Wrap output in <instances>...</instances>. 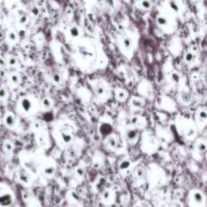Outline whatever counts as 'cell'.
<instances>
[{"mask_svg": "<svg viewBox=\"0 0 207 207\" xmlns=\"http://www.w3.org/2000/svg\"><path fill=\"white\" fill-rule=\"evenodd\" d=\"M58 130V134L55 135L57 142H61L60 144L63 145L65 147H68L73 142V138H74V129L72 126H70L68 123L63 124L60 126L59 128H55Z\"/></svg>", "mask_w": 207, "mask_h": 207, "instance_id": "1", "label": "cell"}, {"mask_svg": "<svg viewBox=\"0 0 207 207\" xmlns=\"http://www.w3.org/2000/svg\"><path fill=\"white\" fill-rule=\"evenodd\" d=\"M188 204L190 207L206 206V196L204 193L198 189H193L188 195Z\"/></svg>", "mask_w": 207, "mask_h": 207, "instance_id": "2", "label": "cell"}, {"mask_svg": "<svg viewBox=\"0 0 207 207\" xmlns=\"http://www.w3.org/2000/svg\"><path fill=\"white\" fill-rule=\"evenodd\" d=\"M9 38L12 41H15L16 38H17V37H16V33L14 32H11L9 33Z\"/></svg>", "mask_w": 207, "mask_h": 207, "instance_id": "30", "label": "cell"}, {"mask_svg": "<svg viewBox=\"0 0 207 207\" xmlns=\"http://www.w3.org/2000/svg\"><path fill=\"white\" fill-rule=\"evenodd\" d=\"M27 20H28V18H27L25 16H24L21 17V20H20V22L22 23V24H24V23L27 22Z\"/></svg>", "mask_w": 207, "mask_h": 207, "instance_id": "33", "label": "cell"}, {"mask_svg": "<svg viewBox=\"0 0 207 207\" xmlns=\"http://www.w3.org/2000/svg\"><path fill=\"white\" fill-rule=\"evenodd\" d=\"M82 151V145L78 143H71L68 146L66 151V158L69 160H75L79 156Z\"/></svg>", "mask_w": 207, "mask_h": 207, "instance_id": "5", "label": "cell"}, {"mask_svg": "<svg viewBox=\"0 0 207 207\" xmlns=\"http://www.w3.org/2000/svg\"><path fill=\"white\" fill-rule=\"evenodd\" d=\"M11 80L14 84H18L19 83V77L18 75H13L11 77Z\"/></svg>", "mask_w": 207, "mask_h": 207, "instance_id": "28", "label": "cell"}, {"mask_svg": "<svg viewBox=\"0 0 207 207\" xmlns=\"http://www.w3.org/2000/svg\"><path fill=\"white\" fill-rule=\"evenodd\" d=\"M32 12L33 13L34 15H37L38 13H39V10L35 6V7H33V10H32Z\"/></svg>", "mask_w": 207, "mask_h": 207, "instance_id": "34", "label": "cell"}, {"mask_svg": "<svg viewBox=\"0 0 207 207\" xmlns=\"http://www.w3.org/2000/svg\"><path fill=\"white\" fill-rule=\"evenodd\" d=\"M19 179L20 182L24 185H29L31 182V177L29 176V174L25 170H20L19 172Z\"/></svg>", "mask_w": 207, "mask_h": 207, "instance_id": "13", "label": "cell"}, {"mask_svg": "<svg viewBox=\"0 0 207 207\" xmlns=\"http://www.w3.org/2000/svg\"><path fill=\"white\" fill-rule=\"evenodd\" d=\"M69 34L73 38H77L80 35V30L78 26H72L69 28Z\"/></svg>", "mask_w": 207, "mask_h": 207, "instance_id": "19", "label": "cell"}, {"mask_svg": "<svg viewBox=\"0 0 207 207\" xmlns=\"http://www.w3.org/2000/svg\"><path fill=\"white\" fill-rule=\"evenodd\" d=\"M13 201L14 197L11 191L4 187H0V206H9L12 204Z\"/></svg>", "mask_w": 207, "mask_h": 207, "instance_id": "4", "label": "cell"}, {"mask_svg": "<svg viewBox=\"0 0 207 207\" xmlns=\"http://www.w3.org/2000/svg\"><path fill=\"white\" fill-rule=\"evenodd\" d=\"M156 23L163 30H165V28H167V25L169 24V19L163 14H159L156 17Z\"/></svg>", "mask_w": 207, "mask_h": 207, "instance_id": "10", "label": "cell"}, {"mask_svg": "<svg viewBox=\"0 0 207 207\" xmlns=\"http://www.w3.org/2000/svg\"><path fill=\"white\" fill-rule=\"evenodd\" d=\"M171 77H172V80L175 82V83H178V82L180 81V75H179V74H178L177 72H173L172 74Z\"/></svg>", "mask_w": 207, "mask_h": 207, "instance_id": "27", "label": "cell"}, {"mask_svg": "<svg viewBox=\"0 0 207 207\" xmlns=\"http://www.w3.org/2000/svg\"><path fill=\"white\" fill-rule=\"evenodd\" d=\"M106 144L109 147V148H111L112 150L116 149L118 144V141H117V138L115 135H109L106 138Z\"/></svg>", "mask_w": 207, "mask_h": 207, "instance_id": "14", "label": "cell"}, {"mask_svg": "<svg viewBox=\"0 0 207 207\" xmlns=\"http://www.w3.org/2000/svg\"><path fill=\"white\" fill-rule=\"evenodd\" d=\"M135 207H151V205L149 204V203H147V202H145V201H142V202H140V203H138V204L136 205Z\"/></svg>", "mask_w": 207, "mask_h": 207, "instance_id": "29", "label": "cell"}, {"mask_svg": "<svg viewBox=\"0 0 207 207\" xmlns=\"http://www.w3.org/2000/svg\"><path fill=\"white\" fill-rule=\"evenodd\" d=\"M101 198L103 199V201L104 202H106L107 204H111L113 202V192L111 191L110 189H105L104 190L102 194H101Z\"/></svg>", "mask_w": 207, "mask_h": 207, "instance_id": "15", "label": "cell"}, {"mask_svg": "<svg viewBox=\"0 0 207 207\" xmlns=\"http://www.w3.org/2000/svg\"><path fill=\"white\" fill-rule=\"evenodd\" d=\"M41 106L44 108L45 109H50L52 107V102L50 98L45 97L41 101Z\"/></svg>", "mask_w": 207, "mask_h": 207, "instance_id": "22", "label": "cell"}, {"mask_svg": "<svg viewBox=\"0 0 207 207\" xmlns=\"http://www.w3.org/2000/svg\"><path fill=\"white\" fill-rule=\"evenodd\" d=\"M115 96L116 99L120 102H124L128 98V92L126 90L122 88H116L115 90Z\"/></svg>", "mask_w": 207, "mask_h": 207, "instance_id": "11", "label": "cell"}, {"mask_svg": "<svg viewBox=\"0 0 207 207\" xmlns=\"http://www.w3.org/2000/svg\"><path fill=\"white\" fill-rule=\"evenodd\" d=\"M34 102L30 97H24L19 102L20 109L25 113H30L34 109Z\"/></svg>", "mask_w": 207, "mask_h": 207, "instance_id": "7", "label": "cell"}, {"mask_svg": "<svg viewBox=\"0 0 207 207\" xmlns=\"http://www.w3.org/2000/svg\"><path fill=\"white\" fill-rule=\"evenodd\" d=\"M119 46L126 52L131 51V49L133 47V41L132 39L128 36L124 35L119 39Z\"/></svg>", "mask_w": 207, "mask_h": 207, "instance_id": "8", "label": "cell"}, {"mask_svg": "<svg viewBox=\"0 0 207 207\" xmlns=\"http://www.w3.org/2000/svg\"><path fill=\"white\" fill-rule=\"evenodd\" d=\"M197 146V150H198L199 152H205L206 151V142L205 141H201L198 142V143L196 144Z\"/></svg>", "mask_w": 207, "mask_h": 207, "instance_id": "23", "label": "cell"}, {"mask_svg": "<svg viewBox=\"0 0 207 207\" xmlns=\"http://www.w3.org/2000/svg\"><path fill=\"white\" fill-rule=\"evenodd\" d=\"M84 170H83V168L82 167H76L75 173L78 177L82 178V177L83 176V175H84Z\"/></svg>", "mask_w": 207, "mask_h": 207, "instance_id": "26", "label": "cell"}, {"mask_svg": "<svg viewBox=\"0 0 207 207\" xmlns=\"http://www.w3.org/2000/svg\"><path fill=\"white\" fill-rule=\"evenodd\" d=\"M138 128L134 127V128H129V129H127L126 132V138L128 139V141L129 142H136L137 139H138Z\"/></svg>", "mask_w": 207, "mask_h": 207, "instance_id": "9", "label": "cell"}, {"mask_svg": "<svg viewBox=\"0 0 207 207\" xmlns=\"http://www.w3.org/2000/svg\"><path fill=\"white\" fill-rule=\"evenodd\" d=\"M130 104L136 109H141L145 105V100L140 97H133L130 100Z\"/></svg>", "mask_w": 207, "mask_h": 207, "instance_id": "16", "label": "cell"}, {"mask_svg": "<svg viewBox=\"0 0 207 207\" xmlns=\"http://www.w3.org/2000/svg\"><path fill=\"white\" fill-rule=\"evenodd\" d=\"M93 91H94L96 97L98 98L100 101H105L108 98L109 95V88L108 85L105 84L102 80H97L96 83L93 85Z\"/></svg>", "mask_w": 207, "mask_h": 207, "instance_id": "3", "label": "cell"}, {"mask_svg": "<svg viewBox=\"0 0 207 207\" xmlns=\"http://www.w3.org/2000/svg\"><path fill=\"white\" fill-rule=\"evenodd\" d=\"M55 171H56L55 165L52 164V163H50V164H47L46 166L45 167L44 169H43V172H44L45 176H48V177H51V176H53L54 175Z\"/></svg>", "mask_w": 207, "mask_h": 207, "instance_id": "17", "label": "cell"}, {"mask_svg": "<svg viewBox=\"0 0 207 207\" xmlns=\"http://www.w3.org/2000/svg\"><path fill=\"white\" fill-rule=\"evenodd\" d=\"M132 167V162L129 160H121L119 163L118 167H119V171L121 172H128Z\"/></svg>", "mask_w": 207, "mask_h": 207, "instance_id": "12", "label": "cell"}, {"mask_svg": "<svg viewBox=\"0 0 207 207\" xmlns=\"http://www.w3.org/2000/svg\"><path fill=\"white\" fill-rule=\"evenodd\" d=\"M0 93H2V95H0V98H2V99H3V98L6 97V91L5 89H3V88H1L0 89Z\"/></svg>", "mask_w": 207, "mask_h": 207, "instance_id": "31", "label": "cell"}, {"mask_svg": "<svg viewBox=\"0 0 207 207\" xmlns=\"http://www.w3.org/2000/svg\"><path fill=\"white\" fill-rule=\"evenodd\" d=\"M68 207H79V205H78V202H73V201H70L69 204V206Z\"/></svg>", "mask_w": 207, "mask_h": 207, "instance_id": "32", "label": "cell"}, {"mask_svg": "<svg viewBox=\"0 0 207 207\" xmlns=\"http://www.w3.org/2000/svg\"><path fill=\"white\" fill-rule=\"evenodd\" d=\"M134 175L135 179H136V178H137L138 180L142 179V178L144 177V175H145L144 169H143V168H142V167H137V168L134 170Z\"/></svg>", "mask_w": 207, "mask_h": 207, "instance_id": "21", "label": "cell"}, {"mask_svg": "<svg viewBox=\"0 0 207 207\" xmlns=\"http://www.w3.org/2000/svg\"><path fill=\"white\" fill-rule=\"evenodd\" d=\"M136 6L141 9L149 10L152 7V3L150 1H140V2L136 3Z\"/></svg>", "mask_w": 207, "mask_h": 207, "instance_id": "18", "label": "cell"}, {"mask_svg": "<svg viewBox=\"0 0 207 207\" xmlns=\"http://www.w3.org/2000/svg\"><path fill=\"white\" fill-rule=\"evenodd\" d=\"M29 207H35V206H29Z\"/></svg>", "mask_w": 207, "mask_h": 207, "instance_id": "35", "label": "cell"}, {"mask_svg": "<svg viewBox=\"0 0 207 207\" xmlns=\"http://www.w3.org/2000/svg\"><path fill=\"white\" fill-rule=\"evenodd\" d=\"M52 78H53V81L55 84L58 85L62 83V77L58 73H53Z\"/></svg>", "mask_w": 207, "mask_h": 207, "instance_id": "24", "label": "cell"}, {"mask_svg": "<svg viewBox=\"0 0 207 207\" xmlns=\"http://www.w3.org/2000/svg\"><path fill=\"white\" fill-rule=\"evenodd\" d=\"M207 113L206 108H201L197 111L196 113V122L197 125L199 126V128L204 129L206 124Z\"/></svg>", "mask_w": 207, "mask_h": 207, "instance_id": "6", "label": "cell"}, {"mask_svg": "<svg viewBox=\"0 0 207 207\" xmlns=\"http://www.w3.org/2000/svg\"><path fill=\"white\" fill-rule=\"evenodd\" d=\"M184 59H185V63H191L192 61H193V54L191 52H187V53L185 54Z\"/></svg>", "mask_w": 207, "mask_h": 207, "instance_id": "25", "label": "cell"}, {"mask_svg": "<svg viewBox=\"0 0 207 207\" xmlns=\"http://www.w3.org/2000/svg\"><path fill=\"white\" fill-rule=\"evenodd\" d=\"M6 116V126H8L9 127H13L16 124V117H15V116L12 113H8Z\"/></svg>", "mask_w": 207, "mask_h": 207, "instance_id": "20", "label": "cell"}]
</instances>
